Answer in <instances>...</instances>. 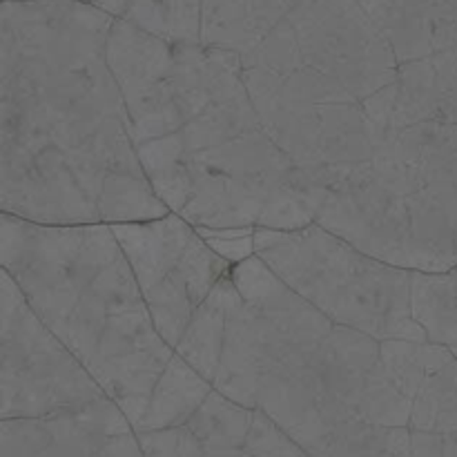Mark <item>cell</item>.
Segmentation results:
<instances>
[{"instance_id":"cell-1","label":"cell","mask_w":457,"mask_h":457,"mask_svg":"<svg viewBox=\"0 0 457 457\" xmlns=\"http://www.w3.org/2000/svg\"><path fill=\"white\" fill-rule=\"evenodd\" d=\"M210 384L212 382L205 379L190 361L174 353L156 382L147 413L137 431H156L186 424L210 395Z\"/></svg>"},{"instance_id":"cell-2","label":"cell","mask_w":457,"mask_h":457,"mask_svg":"<svg viewBox=\"0 0 457 457\" xmlns=\"http://www.w3.org/2000/svg\"><path fill=\"white\" fill-rule=\"evenodd\" d=\"M411 303L428 337L449 346L457 357V266L445 272H415Z\"/></svg>"},{"instance_id":"cell-3","label":"cell","mask_w":457,"mask_h":457,"mask_svg":"<svg viewBox=\"0 0 457 457\" xmlns=\"http://www.w3.org/2000/svg\"><path fill=\"white\" fill-rule=\"evenodd\" d=\"M204 0H132L123 18L170 43H196L201 38Z\"/></svg>"},{"instance_id":"cell-4","label":"cell","mask_w":457,"mask_h":457,"mask_svg":"<svg viewBox=\"0 0 457 457\" xmlns=\"http://www.w3.org/2000/svg\"><path fill=\"white\" fill-rule=\"evenodd\" d=\"M94 4H98L101 9H105V12H110L112 16H123L125 9H128V4L132 3V0H92Z\"/></svg>"},{"instance_id":"cell-5","label":"cell","mask_w":457,"mask_h":457,"mask_svg":"<svg viewBox=\"0 0 457 457\" xmlns=\"http://www.w3.org/2000/svg\"><path fill=\"white\" fill-rule=\"evenodd\" d=\"M293 3H295V4H297V3H299V0H293Z\"/></svg>"}]
</instances>
